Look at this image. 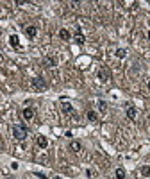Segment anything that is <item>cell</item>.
<instances>
[{
    "label": "cell",
    "mask_w": 150,
    "mask_h": 179,
    "mask_svg": "<svg viewBox=\"0 0 150 179\" xmlns=\"http://www.w3.org/2000/svg\"><path fill=\"white\" fill-rule=\"evenodd\" d=\"M13 136H14V140H18V142L25 140L27 138V127L23 126V124L13 126Z\"/></svg>",
    "instance_id": "obj_1"
},
{
    "label": "cell",
    "mask_w": 150,
    "mask_h": 179,
    "mask_svg": "<svg viewBox=\"0 0 150 179\" xmlns=\"http://www.w3.org/2000/svg\"><path fill=\"white\" fill-rule=\"evenodd\" d=\"M96 77H98V79L102 81V83H107V81L111 79V70H109L107 66H102V68H100V70L96 72Z\"/></svg>",
    "instance_id": "obj_2"
},
{
    "label": "cell",
    "mask_w": 150,
    "mask_h": 179,
    "mask_svg": "<svg viewBox=\"0 0 150 179\" xmlns=\"http://www.w3.org/2000/svg\"><path fill=\"white\" fill-rule=\"evenodd\" d=\"M31 84H32L34 90H47V86H48L43 77H34V79L31 81Z\"/></svg>",
    "instance_id": "obj_3"
},
{
    "label": "cell",
    "mask_w": 150,
    "mask_h": 179,
    "mask_svg": "<svg viewBox=\"0 0 150 179\" xmlns=\"http://www.w3.org/2000/svg\"><path fill=\"white\" fill-rule=\"evenodd\" d=\"M68 149H70L73 154H79V152L82 150V145H81V142H77V140H72V142H70V145H68Z\"/></svg>",
    "instance_id": "obj_4"
},
{
    "label": "cell",
    "mask_w": 150,
    "mask_h": 179,
    "mask_svg": "<svg viewBox=\"0 0 150 179\" xmlns=\"http://www.w3.org/2000/svg\"><path fill=\"white\" fill-rule=\"evenodd\" d=\"M21 116H23V120H32L34 118V109L32 107H23V111H21Z\"/></svg>",
    "instance_id": "obj_5"
},
{
    "label": "cell",
    "mask_w": 150,
    "mask_h": 179,
    "mask_svg": "<svg viewBox=\"0 0 150 179\" xmlns=\"http://www.w3.org/2000/svg\"><path fill=\"white\" fill-rule=\"evenodd\" d=\"M25 34H27V38H29V40L36 38V34H38V27H34V25H29V27H25Z\"/></svg>",
    "instance_id": "obj_6"
},
{
    "label": "cell",
    "mask_w": 150,
    "mask_h": 179,
    "mask_svg": "<svg viewBox=\"0 0 150 179\" xmlns=\"http://www.w3.org/2000/svg\"><path fill=\"white\" fill-rule=\"evenodd\" d=\"M36 145L39 149H45L47 145H48V140H47V136H43V134H39V136L36 138Z\"/></svg>",
    "instance_id": "obj_7"
},
{
    "label": "cell",
    "mask_w": 150,
    "mask_h": 179,
    "mask_svg": "<svg viewBox=\"0 0 150 179\" xmlns=\"http://www.w3.org/2000/svg\"><path fill=\"white\" fill-rule=\"evenodd\" d=\"M59 38L64 40V41H70L72 40V34H70V31H66V29H61L59 31Z\"/></svg>",
    "instance_id": "obj_8"
},
{
    "label": "cell",
    "mask_w": 150,
    "mask_h": 179,
    "mask_svg": "<svg viewBox=\"0 0 150 179\" xmlns=\"http://www.w3.org/2000/svg\"><path fill=\"white\" fill-rule=\"evenodd\" d=\"M136 115H138L136 107H134V106H129V107H127V118H130V120H134V118H136Z\"/></svg>",
    "instance_id": "obj_9"
},
{
    "label": "cell",
    "mask_w": 150,
    "mask_h": 179,
    "mask_svg": "<svg viewBox=\"0 0 150 179\" xmlns=\"http://www.w3.org/2000/svg\"><path fill=\"white\" fill-rule=\"evenodd\" d=\"M9 43L14 49H18V47H20V38H18L16 34H13V36H9Z\"/></svg>",
    "instance_id": "obj_10"
},
{
    "label": "cell",
    "mask_w": 150,
    "mask_h": 179,
    "mask_svg": "<svg viewBox=\"0 0 150 179\" xmlns=\"http://www.w3.org/2000/svg\"><path fill=\"white\" fill-rule=\"evenodd\" d=\"M61 109H63L64 115H72V113H73V107H72V104H68V102H64Z\"/></svg>",
    "instance_id": "obj_11"
},
{
    "label": "cell",
    "mask_w": 150,
    "mask_h": 179,
    "mask_svg": "<svg viewBox=\"0 0 150 179\" xmlns=\"http://www.w3.org/2000/svg\"><path fill=\"white\" fill-rule=\"evenodd\" d=\"M86 116H88V120H89V122H98V115H96L95 111H88Z\"/></svg>",
    "instance_id": "obj_12"
},
{
    "label": "cell",
    "mask_w": 150,
    "mask_h": 179,
    "mask_svg": "<svg viewBox=\"0 0 150 179\" xmlns=\"http://www.w3.org/2000/svg\"><path fill=\"white\" fill-rule=\"evenodd\" d=\"M114 176H116V179H125V170L123 169H116Z\"/></svg>",
    "instance_id": "obj_13"
},
{
    "label": "cell",
    "mask_w": 150,
    "mask_h": 179,
    "mask_svg": "<svg viewBox=\"0 0 150 179\" xmlns=\"http://www.w3.org/2000/svg\"><path fill=\"white\" fill-rule=\"evenodd\" d=\"M116 57H120V59H122V57H125V56H127V50H125V49H116Z\"/></svg>",
    "instance_id": "obj_14"
},
{
    "label": "cell",
    "mask_w": 150,
    "mask_h": 179,
    "mask_svg": "<svg viewBox=\"0 0 150 179\" xmlns=\"http://www.w3.org/2000/svg\"><path fill=\"white\" fill-rule=\"evenodd\" d=\"M98 109H100V113H106L107 111V102L100 100V102H98Z\"/></svg>",
    "instance_id": "obj_15"
},
{
    "label": "cell",
    "mask_w": 150,
    "mask_h": 179,
    "mask_svg": "<svg viewBox=\"0 0 150 179\" xmlns=\"http://www.w3.org/2000/svg\"><path fill=\"white\" fill-rule=\"evenodd\" d=\"M75 40H77V43H84V36H82V32L81 31L75 32Z\"/></svg>",
    "instance_id": "obj_16"
},
{
    "label": "cell",
    "mask_w": 150,
    "mask_h": 179,
    "mask_svg": "<svg viewBox=\"0 0 150 179\" xmlns=\"http://www.w3.org/2000/svg\"><path fill=\"white\" fill-rule=\"evenodd\" d=\"M141 174H143V176H150V167H148V165L141 167Z\"/></svg>",
    "instance_id": "obj_17"
},
{
    "label": "cell",
    "mask_w": 150,
    "mask_h": 179,
    "mask_svg": "<svg viewBox=\"0 0 150 179\" xmlns=\"http://www.w3.org/2000/svg\"><path fill=\"white\" fill-rule=\"evenodd\" d=\"M45 63H47V66H54V64H55V59H54V57H47Z\"/></svg>",
    "instance_id": "obj_18"
},
{
    "label": "cell",
    "mask_w": 150,
    "mask_h": 179,
    "mask_svg": "<svg viewBox=\"0 0 150 179\" xmlns=\"http://www.w3.org/2000/svg\"><path fill=\"white\" fill-rule=\"evenodd\" d=\"M34 174H36L39 179H47V176H45V174H41V172H34Z\"/></svg>",
    "instance_id": "obj_19"
},
{
    "label": "cell",
    "mask_w": 150,
    "mask_h": 179,
    "mask_svg": "<svg viewBox=\"0 0 150 179\" xmlns=\"http://www.w3.org/2000/svg\"><path fill=\"white\" fill-rule=\"evenodd\" d=\"M2 61H4V56H2V52H0V63H2Z\"/></svg>",
    "instance_id": "obj_20"
},
{
    "label": "cell",
    "mask_w": 150,
    "mask_h": 179,
    "mask_svg": "<svg viewBox=\"0 0 150 179\" xmlns=\"http://www.w3.org/2000/svg\"><path fill=\"white\" fill-rule=\"evenodd\" d=\"M2 150H4V145H2V142H0V152H2Z\"/></svg>",
    "instance_id": "obj_21"
},
{
    "label": "cell",
    "mask_w": 150,
    "mask_h": 179,
    "mask_svg": "<svg viewBox=\"0 0 150 179\" xmlns=\"http://www.w3.org/2000/svg\"><path fill=\"white\" fill-rule=\"evenodd\" d=\"M147 38H148V41H150V31H148V34H147Z\"/></svg>",
    "instance_id": "obj_22"
},
{
    "label": "cell",
    "mask_w": 150,
    "mask_h": 179,
    "mask_svg": "<svg viewBox=\"0 0 150 179\" xmlns=\"http://www.w3.org/2000/svg\"><path fill=\"white\" fill-rule=\"evenodd\" d=\"M54 179H63V177H59V176H55V177H54Z\"/></svg>",
    "instance_id": "obj_23"
},
{
    "label": "cell",
    "mask_w": 150,
    "mask_h": 179,
    "mask_svg": "<svg viewBox=\"0 0 150 179\" xmlns=\"http://www.w3.org/2000/svg\"><path fill=\"white\" fill-rule=\"evenodd\" d=\"M147 86H148V90H150V81H148V84H147Z\"/></svg>",
    "instance_id": "obj_24"
}]
</instances>
